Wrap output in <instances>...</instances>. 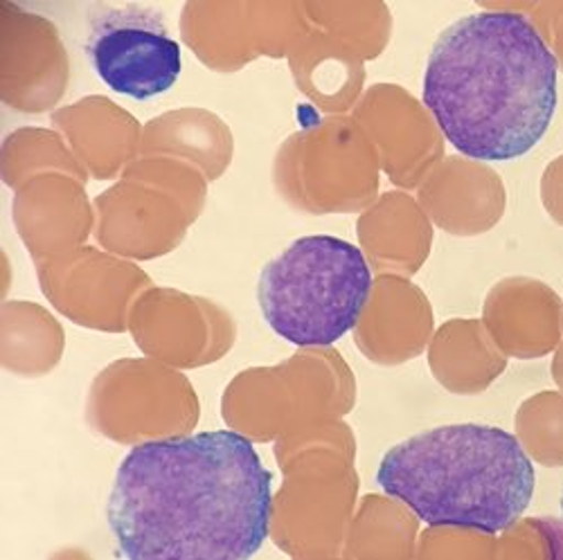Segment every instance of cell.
I'll use <instances>...</instances> for the list:
<instances>
[{
	"label": "cell",
	"mask_w": 563,
	"mask_h": 560,
	"mask_svg": "<svg viewBox=\"0 0 563 560\" xmlns=\"http://www.w3.org/2000/svg\"><path fill=\"white\" fill-rule=\"evenodd\" d=\"M273 478L234 430L145 441L115 473L107 518L131 560H246L268 538Z\"/></svg>",
	"instance_id": "cell-1"
},
{
	"label": "cell",
	"mask_w": 563,
	"mask_h": 560,
	"mask_svg": "<svg viewBox=\"0 0 563 560\" xmlns=\"http://www.w3.org/2000/svg\"><path fill=\"white\" fill-rule=\"evenodd\" d=\"M556 77V59L532 21L476 12L438 36L421 98L460 154L505 163L530 154L548 133Z\"/></svg>",
	"instance_id": "cell-2"
},
{
	"label": "cell",
	"mask_w": 563,
	"mask_h": 560,
	"mask_svg": "<svg viewBox=\"0 0 563 560\" xmlns=\"http://www.w3.org/2000/svg\"><path fill=\"white\" fill-rule=\"evenodd\" d=\"M534 466L514 435L483 424L440 426L393 446L377 484L431 527L496 536L534 495Z\"/></svg>",
	"instance_id": "cell-3"
},
{
	"label": "cell",
	"mask_w": 563,
	"mask_h": 560,
	"mask_svg": "<svg viewBox=\"0 0 563 560\" xmlns=\"http://www.w3.org/2000/svg\"><path fill=\"white\" fill-rule=\"evenodd\" d=\"M372 291L363 253L332 235H309L271 259L257 282L264 322L296 347L336 345L361 320Z\"/></svg>",
	"instance_id": "cell-4"
},
{
	"label": "cell",
	"mask_w": 563,
	"mask_h": 560,
	"mask_svg": "<svg viewBox=\"0 0 563 560\" xmlns=\"http://www.w3.org/2000/svg\"><path fill=\"white\" fill-rule=\"evenodd\" d=\"M86 57L118 96L145 102L180 77V45L161 12L143 5H98L88 21Z\"/></svg>",
	"instance_id": "cell-5"
},
{
	"label": "cell",
	"mask_w": 563,
	"mask_h": 560,
	"mask_svg": "<svg viewBox=\"0 0 563 560\" xmlns=\"http://www.w3.org/2000/svg\"><path fill=\"white\" fill-rule=\"evenodd\" d=\"M561 511H563V495H561Z\"/></svg>",
	"instance_id": "cell-6"
}]
</instances>
